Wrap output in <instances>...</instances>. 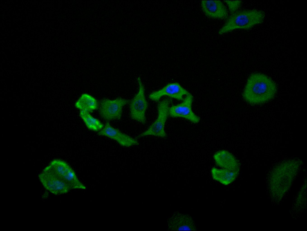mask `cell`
<instances>
[{
	"label": "cell",
	"instance_id": "6da1fadb",
	"mask_svg": "<svg viewBox=\"0 0 307 231\" xmlns=\"http://www.w3.org/2000/svg\"><path fill=\"white\" fill-rule=\"evenodd\" d=\"M276 91V84L272 79L264 74L255 73L248 78L243 96L248 102L258 104L273 98Z\"/></svg>",
	"mask_w": 307,
	"mask_h": 231
},
{
	"label": "cell",
	"instance_id": "7a4b0ae2",
	"mask_svg": "<svg viewBox=\"0 0 307 231\" xmlns=\"http://www.w3.org/2000/svg\"><path fill=\"white\" fill-rule=\"evenodd\" d=\"M264 12L256 9L237 10L231 14L220 29L218 34L222 35L237 29H248L262 23Z\"/></svg>",
	"mask_w": 307,
	"mask_h": 231
},
{
	"label": "cell",
	"instance_id": "3957f363",
	"mask_svg": "<svg viewBox=\"0 0 307 231\" xmlns=\"http://www.w3.org/2000/svg\"><path fill=\"white\" fill-rule=\"evenodd\" d=\"M172 101L171 99L168 98L164 99L158 102L156 118L146 130L137 136V138L148 135L162 138L166 137L167 135L165 130V126L169 116V105Z\"/></svg>",
	"mask_w": 307,
	"mask_h": 231
},
{
	"label": "cell",
	"instance_id": "277c9868",
	"mask_svg": "<svg viewBox=\"0 0 307 231\" xmlns=\"http://www.w3.org/2000/svg\"><path fill=\"white\" fill-rule=\"evenodd\" d=\"M55 173L71 189H85V186L79 180L75 172L65 162L55 159L48 165Z\"/></svg>",
	"mask_w": 307,
	"mask_h": 231
},
{
	"label": "cell",
	"instance_id": "5b68a950",
	"mask_svg": "<svg viewBox=\"0 0 307 231\" xmlns=\"http://www.w3.org/2000/svg\"><path fill=\"white\" fill-rule=\"evenodd\" d=\"M138 90L137 93L129 102L130 117L133 120L143 124L146 122L145 112L148 103L145 95V87L141 78L137 79Z\"/></svg>",
	"mask_w": 307,
	"mask_h": 231
},
{
	"label": "cell",
	"instance_id": "8992f818",
	"mask_svg": "<svg viewBox=\"0 0 307 231\" xmlns=\"http://www.w3.org/2000/svg\"><path fill=\"white\" fill-rule=\"evenodd\" d=\"M38 177L44 188L54 194H65L71 190L55 173L49 165L39 174Z\"/></svg>",
	"mask_w": 307,
	"mask_h": 231
},
{
	"label": "cell",
	"instance_id": "52a82bcc",
	"mask_svg": "<svg viewBox=\"0 0 307 231\" xmlns=\"http://www.w3.org/2000/svg\"><path fill=\"white\" fill-rule=\"evenodd\" d=\"M129 102L128 100L121 97L114 100L103 99L100 103V114L106 120L120 119L121 117L123 107Z\"/></svg>",
	"mask_w": 307,
	"mask_h": 231
},
{
	"label": "cell",
	"instance_id": "ba28073f",
	"mask_svg": "<svg viewBox=\"0 0 307 231\" xmlns=\"http://www.w3.org/2000/svg\"><path fill=\"white\" fill-rule=\"evenodd\" d=\"M193 97L190 93L185 96L182 102L169 107V116L172 117H181L184 118L192 123H198L200 118L196 115L192 109Z\"/></svg>",
	"mask_w": 307,
	"mask_h": 231
},
{
	"label": "cell",
	"instance_id": "9c48e42d",
	"mask_svg": "<svg viewBox=\"0 0 307 231\" xmlns=\"http://www.w3.org/2000/svg\"><path fill=\"white\" fill-rule=\"evenodd\" d=\"M189 93L177 82L168 84L161 89L154 91L149 95V98L152 101L157 102L161 98L167 96L178 100L182 101L184 96Z\"/></svg>",
	"mask_w": 307,
	"mask_h": 231
},
{
	"label": "cell",
	"instance_id": "30bf717a",
	"mask_svg": "<svg viewBox=\"0 0 307 231\" xmlns=\"http://www.w3.org/2000/svg\"><path fill=\"white\" fill-rule=\"evenodd\" d=\"M98 134L113 139L124 147H129L139 144L136 139L113 127L108 122H107L103 128L98 132Z\"/></svg>",
	"mask_w": 307,
	"mask_h": 231
},
{
	"label": "cell",
	"instance_id": "8fae6325",
	"mask_svg": "<svg viewBox=\"0 0 307 231\" xmlns=\"http://www.w3.org/2000/svg\"><path fill=\"white\" fill-rule=\"evenodd\" d=\"M201 4L203 11L208 17L220 19L228 18L227 10L221 1L202 0Z\"/></svg>",
	"mask_w": 307,
	"mask_h": 231
},
{
	"label": "cell",
	"instance_id": "7c38bea8",
	"mask_svg": "<svg viewBox=\"0 0 307 231\" xmlns=\"http://www.w3.org/2000/svg\"><path fill=\"white\" fill-rule=\"evenodd\" d=\"M213 158L216 165L222 168L239 171L240 163L231 153L225 150H219L215 153Z\"/></svg>",
	"mask_w": 307,
	"mask_h": 231
},
{
	"label": "cell",
	"instance_id": "4fadbf2b",
	"mask_svg": "<svg viewBox=\"0 0 307 231\" xmlns=\"http://www.w3.org/2000/svg\"><path fill=\"white\" fill-rule=\"evenodd\" d=\"M213 179L225 185H228L234 181L239 171L225 169H218L213 167L211 169Z\"/></svg>",
	"mask_w": 307,
	"mask_h": 231
},
{
	"label": "cell",
	"instance_id": "5bb4252c",
	"mask_svg": "<svg viewBox=\"0 0 307 231\" xmlns=\"http://www.w3.org/2000/svg\"><path fill=\"white\" fill-rule=\"evenodd\" d=\"M75 106L80 111H85L90 113L97 108L98 104L95 98L85 93L82 94L76 101Z\"/></svg>",
	"mask_w": 307,
	"mask_h": 231
},
{
	"label": "cell",
	"instance_id": "9a60e30c",
	"mask_svg": "<svg viewBox=\"0 0 307 231\" xmlns=\"http://www.w3.org/2000/svg\"><path fill=\"white\" fill-rule=\"evenodd\" d=\"M79 115L86 126L90 129L99 131L103 128L104 125L98 120L92 116L89 112L80 111Z\"/></svg>",
	"mask_w": 307,
	"mask_h": 231
},
{
	"label": "cell",
	"instance_id": "2e32d148",
	"mask_svg": "<svg viewBox=\"0 0 307 231\" xmlns=\"http://www.w3.org/2000/svg\"><path fill=\"white\" fill-rule=\"evenodd\" d=\"M224 1L227 4L231 14L237 11L242 3L241 1L238 0H224Z\"/></svg>",
	"mask_w": 307,
	"mask_h": 231
}]
</instances>
